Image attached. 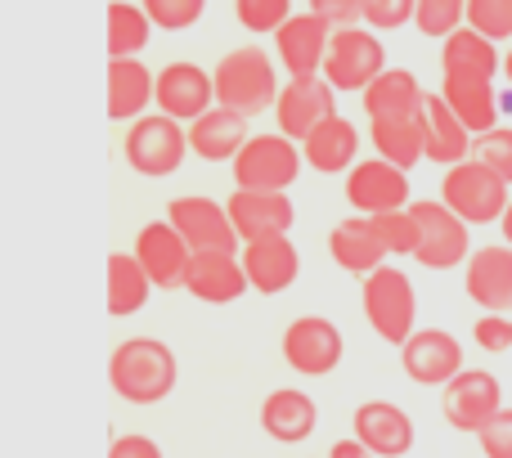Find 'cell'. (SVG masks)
Returning <instances> with one entry per match:
<instances>
[{"label": "cell", "instance_id": "6da1fadb", "mask_svg": "<svg viewBox=\"0 0 512 458\" xmlns=\"http://www.w3.org/2000/svg\"><path fill=\"white\" fill-rule=\"evenodd\" d=\"M180 364L162 337H126L108 360V382L126 405H162L176 391Z\"/></svg>", "mask_w": 512, "mask_h": 458}, {"label": "cell", "instance_id": "7a4b0ae2", "mask_svg": "<svg viewBox=\"0 0 512 458\" xmlns=\"http://www.w3.org/2000/svg\"><path fill=\"white\" fill-rule=\"evenodd\" d=\"M360 301L369 328L387 346H405L418 333V292L409 283V274L400 265H378L373 274L360 279Z\"/></svg>", "mask_w": 512, "mask_h": 458}, {"label": "cell", "instance_id": "3957f363", "mask_svg": "<svg viewBox=\"0 0 512 458\" xmlns=\"http://www.w3.org/2000/svg\"><path fill=\"white\" fill-rule=\"evenodd\" d=\"M279 68L265 50L256 45H239L230 50L221 63H216V104L225 108H239L248 117H261V113H274L279 104Z\"/></svg>", "mask_w": 512, "mask_h": 458}, {"label": "cell", "instance_id": "277c9868", "mask_svg": "<svg viewBox=\"0 0 512 458\" xmlns=\"http://www.w3.org/2000/svg\"><path fill=\"white\" fill-rule=\"evenodd\" d=\"M382 72H387V45H382V36L373 32L369 23L333 27L324 77L333 81L337 95H364Z\"/></svg>", "mask_w": 512, "mask_h": 458}, {"label": "cell", "instance_id": "5b68a950", "mask_svg": "<svg viewBox=\"0 0 512 458\" xmlns=\"http://www.w3.org/2000/svg\"><path fill=\"white\" fill-rule=\"evenodd\" d=\"M126 162H131V171H140V176L149 180H167L180 171V162L189 158V126L176 122V117H167L158 108V113H144L131 122V131H126V144H122Z\"/></svg>", "mask_w": 512, "mask_h": 458}, {"label": "cell", "instance_id": "8992f818", "mask_svg": "<svg viewBox=\"0 0 512 458\" xmlns=\"http://www.w3.org/2000/svg\"><path fill=\"white\" fill-rule=\"evenodd\" d=\"M508 180L499 171H490L481 158H463L454 167H445L441 180V198L463 216L468 225H495L504 221L512 194H508Z\"/></svg>", "mask_w": 512, "mask_h": 458}, {"label": "cell", "instance_id": "52a82bcc", "mask_svg": "<svg viewBox=\"0 0 512 458\" xmlns=\"http://www.w3.org/2000/svg\"><path fill=\"white\" fill-rule=\"evenodd\" d=\"M301 167H306V153L292 135L274 131V135H252L243 144V153L230 162L234 171V189H279L288 194L297 185Z\"/></svg>", "mask_w": 512, "mask_h": 458}, {"label": "cell", "instance_id": "ba28073f", "mask_svg": "<svg viewBox=\"0 0 512 458\" xmlns=\"http://www.w3.org/2000/svg\"><path fill=\"white\" fill-rule=\"evenodd\" d=\"M418 216V252L414 261L423 265V270H459V265H468L472 256V238H468V221H463L459 212H454L445 198H427V203H409Z\"/></svg>", "mask_w": 512, "mask_h": 458}, {"label": "cell", "instance_id": "9c48e42d", "mask_svg": "<svg viewBox=\"0 0 512 458\" xmlns=\"http://www.w3.org/2000/svg\"><path fill=\"white\" fill-rule=\"evenodd\" d=\"M283 360H288L292 373L301 378H328V373L342 364L346 355V337L333 319L324 315H301L283 328Z\"/></svg>", "mask_w": 512, "mask_h": 458}, {"label": "cell", "instance_id": "30bf717a", "mask_svg": "<svg viewBox=\"0 0 512 458\" xmlns=\"http://www.w3.org/2000/svg\"><path fill=\"white\" fill-rule=\"evenodd\" d=\"M167 221L189 238L194 252H243V238H239V225H234L230 207L207 198V194L171 198Z\"/></svg>", "mask_w": 512, "mask_h": 458}, {"label": "cell", "instance_id": "8fae6325", "mask_svg": "<svg viewBox=\"0 0 512 458\" xmlns=\"http://www.w3.org/2000/svg\"><path fill=\"white\" fill-rule=\"evenodd\" d=\"M346 203L360 216H382V212H400V207L414 203V185H409V171L396 167L387 158H369L355 162L346 171Z\"/></svg>", "mask_w": 512, "mask_h": 458}, {"label": "cell", "instance_id": "7c38bea8", "mask_svg": "<svg viewBox=\"0 0 512 458\" xmlns=\"http://www.w3.org/2000/svg\"><path fill=\"white\" fill-rule=\"evenodd\" d=\"M499 409H504V391H499V378L490 369H463L459 378L441 387V414L454 432L477 436Z\"/></svg>", "mask_w": 512, "mask_h": 458}, {"label": "cell", "instance_id": "4fadbf2b", "mask_svg": "<svg viewBox=\"0 0 512 458\" xmlns=\"http://www.w3.org/2000/svg\"><path fill=\"white\" fill-rule=\"evenodd\" d=\"M333 113H337V90L324 72L319 77H288V86L279 90V104H274V126L301 144Z\"/></svg>", "mask_w": 512, "mask_h": 458}, {"label": "cell", "instance_id": "5bb4252c", "mask_svg": "<svg viewBox=\"0 0 512 458\" xmlns=\"http://www.w3.org/2000/svg\"><path fill=\"white\" fill-rule=\"evenodd\" d=\"M131 252L140 256V265L149 270L153 288H162V292L185 288L189 261H194V247H189V238L180 234L171 221H149L140 234H135Z\"/></svg>", "mask_w": 512, "mask_h": 458}, {"label": "cell", "instance_id": "9a60e30c", "mask_svg": "<svg viewBox=\"0 0 512 458\" xmlns=\"http://www.w3.org/2000/svg\"><path fill=\"white\" fill-rule=\"evenodd\" d=\"M400 369L409 382L418 387H445L450 378H459L468 364H463V346L454 333L445 328H418L405 346H400Z\"/></svg>", "mask_w": 512, "mask_h": 458}, {"label": "cell", "instance_id": "2e32d148", "mask_svg": "<svg viewBox=\"0 0 512 458\" xmlns=\"http://www.w3.org/2000/svg\"><path fill=\"white\" fill-rule=\"evenodd\" d=\"M328 41H333V23L315 9H306L274 32V54L288 68V77H319L328 59Z\"/></svg>", "mask_w": 512, "mask_h": 458}, {"label": "cell", "instance_id": "e0dca14e", "mask_svg": "<svg viewBox=\"0 0 512 458\" xmlns=\"http://www.w3.org/2000/svg\"><path fill=\"white\" fill-rule=\"evenodd\" d=\"M158 108L176 122H198L207 108H216V72H207L203 63H167L158 72Z\"/></svg>", "mask_w": 512, "mask_h": 458}, {"label": "cell", "instance_id": "ac0fdd59", "mask_svg": "<svg viewBox=\"0 0 512 458\" xmlns=\"http://www.w3.org/2000/svg\"><path fill=\"white\" fill-rule=\"evenodd\" d=\"M328 256L337 261V270L364 279V274H373L378 265L391 261V247H387V238L378 234V221H373V216L351 212L346 221L333 225V234H328Z\"/></svg>", "mask_w": 512, "mask_h": 458}, {"label": "cell", "instance_id": "d6986e66", "mask_svg": "<svg viewBox=\"0 0 512 458\" xmlns=\"http://www.w3.org/2000/svg\"><path fill=\"white\" fill-rule=\"evenodd\" d=\"M248 288H252V279L243 270L239 252H194L189 279H185V292L194 301H203V306H230Z\"/></svg>", "mask_w": 512, "mask_h": 458}, {"label": "cell", "instance_id": "ffe728a7", "mask_svg": "<svg viewBox=\"0 0 512 458\" xmlns=\"http://www.w3.org/2000/svg\"><path fill=\"white\" fill-rule=\"evenodd\" d=\"M239 256H243V270H248V279H252V292H261V297L288 292L301 274V252L288 234L252 238V243H243Z\"/></svg>", "mask_w": 512, "mask_h": 458}, {"label": "cell", "instance_id": "44dd1931", "mask_svg": "<svg viewBox=\"0 0 512 458\" xmlns=\"http://www.w3.org/2000/svg\"><path fill=\"white\" fill-rule=\"evenodd\" d=\"M441 95L472 135L495 131L504 117V95L495 90V77H481V72H445Z\"/></svg>", "mask_w": 512, "mask_h": 458}, {"label": "cell", "instance_id": "7402d4cb", "mask_svg": "<svg viewBox=\"0 0 512 458\" xmlns=\"http://www.w3.org/2000/svg\"><path fill=\"white\" fill-rule=\"evenodd\" d=\"M351 423H355V436L378 458H405L418 441L414 418H409L396 400H364L351 414Z\"/></svg>", "mask_w": 512, "mask_h": 458}, {"label": "cell", "instance_id": "603a6c76", "mask_svg": "<svg viewBox=\"0 0 512 458\" xmlns=\"http://www.w3.org/2000/svg\"><path fill=\"white\" fill-rule=\"evenodd\" d=\"M225 207H230L243 243H252V238L292 234V225H297V207H292V198L279 194V189H234Z\"/></svg>", "mask_w": 512, "mask_h": 458}, {"label": "cell", "instance_id": "cb8c5ba5", "mask_svg": "<svg viewBox=\"0 0 512 458\" xmlns=\"http://www.w3.org/2000/svg\"><path fill=\"white\" fill-rule=\"evenodd\" d=\"M463 270V288L481 310H512V243L477 247Z\"/></svg>", "mask_w": 512, "mask_h": 458}, {"label": "cell", "instance_id": "d4e9b609", "mask_svg": "<svg viewBox=\"0 0 512 458\" xmlns=\"http://www.w3.org/2000/svg\"><path fill=\"white\" fill-rule=\"evenodd\" d=\"M248 113H239V108H207L198 122H189V149H194V158L203 162H234L243 153V144L252 140L248 135Z\"/></svg>", "mask_w": 512, "mask_h": 458}, {"label": "cell", "instance_id": "484cf974", "mask_svg": "<svg viewBox=\"0 0 512 458\" xmlns=\"http://www.w3.org/2000/svg\"><path fill=\"white\" fill-rule=\"evenodd\" d=\"M315 427H319V405H315V396H310V391L279 387V391H270V396H265L261 432L270 436V441L301 445V441H310V436H315Z\"/></svg>", "mask_w": 512, "mask_h": 458}, {"label": "cell", "instance_id": "4316f807", "mask_svg": "<svg viewBox=\"0 0 512 458\" xmlns=\"http://www.w3.org/2000/svg\"><path fill=\"white\" fill-rule=\"evenodd\" d=\"M301 153H306V167L319 171V176H342V171L355 167V153H360V131H355L351 117L333 113L328 122H319L315 131L301 140Z\"/></svg>", "mask_w": 512, "mask_h": 458}, {"label": "cell", "instance_id": "83f0119b", "mask_svg": "<svg viewBox=\"0 0 512 458\" xmlns=\"http://www.w3.org/2000/svg\"><path fill=\"white\" fill-rule=\"evenodd\" d=\"M149 104H158V72H149L140 59L108 63V117L131 126L149 113Z\"/></svg>", "mask_w": 512, "mask_h": 458}, {"label": "cell", "instance_id": "f1b7e54d", "mask_svg": "<svg viewBox=\"0 0 512 458\" xmlns=\"http://www.w3.org/2000/svg\"><path fill=\"white\" fill-rule=\"evenodd\" d=\"M423 122H427V162H436V167H454V162L472 158V140H477V135L459 122V113L445 104L441 90H436V95L427 90Z\"/></svg>", "mask_w": 512, "mask_h": 458}, {"label": "cell", "instance_id": "f546056e", "mask_svg": "<svg viewBox=\"0 0 512 458\" xmlns=\"http://www.w3.org/2000/svg\"><path fill=\"white\" fill-rule=\"evenodd\" d=\"M369 140L378 149V158L396 162V167H418L427 158V122L423 113L409 117H373L369 122Z\"/></svg>", "mask_w": 512, "mask_h": 458}, {"label": "cell", "instance_id": "4dcf8cb0", "mask_svg": "<svg viewBox=\"0 0 512 458\" xmlns=\"http://www.w3.org/2000/svg\"><path fill=\"white\" fill-rule=\"evenodd\" d=\"M364 113L373 117H409V113H423L427 104V90L423 81L414 77L409 68H387L369 90H364Z\"/></svg>", "mask_w": 512, "mask_h": 458}, {"label": "cell", "instance_id": "1f68e13d", "mask_svg": "<svg viewBox=\"0 0 512 458\" xmlns=\"http://www.w3.org/2000/svg\"><path fill=\"white\" fill-rule=\"evenodd\" d=\"M441 72H481V77H499V72H504L499 41H490V36H481L477 27L463 23L459 32L441 41Z\"/></svg>", "mask_w": 512, "mask_h": 458}, {"label": "cell", "instance_id": "d6a6232c", "mask_svg": "<svg viewBox=\"0 0 512 458\" xmlns=\"http://www.w3.org/2000/svg\"><path fill=\"white\" fill-rule=\"evenodd\" d=\"M153 297V279L140 265L135 252H113L108 256V315L126 319L135 310H144Z\"/></svg>", "mask_w": 512, "mask_h": 458}, {"label": "cell", "instance_id": "836d02e7", "mask_svg": "<svg viewBox=\"0 0 512 458\" xmlns=\"http://www.w3.org/2000/svg\"><path fill=\"white\" fill-rule=\"evenodd\" d=\"M153 18L140 0H113L108 5V54L113 59H135V54L149 50L153 41Z\"/></svg>", "mask_w": 512, "mask_h": 458}, {"label": "cell", "instance_id": "e575fe53", "mask_svg": "<svg viewBox=\"0 0 512 458\" xmlns=\"http://www.w3.org/2000/svg\"><path fill=\"white\" fill-rule=\"evenodd\" d=\"M463 23H468V0H418L414 27L427 41H445V36H454Z\"/></svg>", "mask_w": 512, "mask_h": 458}, {"label": "cell", "instance_id": "d590c367", "mask_svg": "<svg viewBox=\"0 0 512 458\" xmlns=\"http://www.w3.org/2000/svg\"><path fill=\"white\" fill-rule=\"evenodd\" d=\"M234 18L243 32L274 36L292 18V0H234Z\"/></svg>", "mask_w": 512, "mask_h": 458}, {"label": "cell", "instance_id": "8d00e7d4", "mask_svg": "<svg viewBox=\"0 0 512 458\" xmlns=\"http://www.w3.org/2000/svg\"><path fill=\"white\" fill-rule=\"evenodd\" d=\"M468 27L490 41H512V0H468Z\"/></svg>", "mask_w": 512, "mask_h": 458}, {"label": "cell", "instance_id": "74e56055", "mask_svg": "<svg viewBox=\"0 0 512 458\" xmlns=\"http://www.w3.org/2000/svg\"><path fill=\"white\" fill-rule=\"evenodd\" d=\"M378 221V234L387 238V247H391V256H414L418 252V216H414V207H400V212H382V216H373Z\"/></svg>", "mask_w": 512, "mask_h": 458}, {"label": "cell", "instance_id": "f35d334b", "mask_svg": "<svg viewBox=\"0 0 512 458\" xmlns=\"http://www.w3.org/2000/svg\"><path fill=\"white\" fill-rule=\"evenodd\" d=\"M162 32H189L207 14V0H140Z\"/></svg>", "mask_w": 512, "mask_h": 458}, {"label": "cell", "instance_id": "ab89813d", "mask_svg": "<svg viewBox=\"0 0 512 458\" xmlns=\"http://www.w3.org/2000/svg\"><path fill=\"white\" fill-rule=\"evenodd\" d=\"M472 158H481L490 171H499V176L512 185V126L499 122L495 131L477 135V140H472Z\"/></svg>", "mask_w": 512, "mask_h": 458}, {"label": "cell", "instance_id": "60d3db41", "mask_svg": "<svg viewBox=\"0 0 512 458\" xmlns=\"http://www.w3.org/2000/svg\"><path fill=\"white\" fill-rule=\"evenodd\" d=\"M418 0H360V23H369L373 32H396V27L414 23Z\"/></svg>", "mask_w": 512, "mask_h": 458}, {"label": "cell", "instance_id": "b9f144b4", "mask_svg": "<svg viewBox=\"0 0 512 458\" xmlns=\"http://www.w3.org/2000/svg\"><path fill=\"white\" fill-rule=\"evenodd\" d=\"M472 337H477V346L490 355L512 351V315L508 310H486V315L472 324Z\"/></svg>", "mask_w": 512, "mask_h": 458}, {"label": "cell", "instance_id": "7bdbcfd3", "mask_svg": "<svg viewBox=\"0 0 512 458\" xmlns=\"http://www.w3.org/2000/svg\"><path fill=\"white\" fill-rule=\"evenodd\" d=\"M477 441H481V454L486 458H512V409L508 405L481 427Z\"/></svg>", "mask_w": 512, "mask_h": 458}, {"label": "cell", "instance_id": "ee69618b", "mask_svg": "<svg viewBox=\"0 0 512 458\" xmlns=\"http://www.w3.org/2000/svg\"><path fill=\"white\" fill-rule=\"evenodd\" d=\"M108 458H167V454H162V445L153 441V436H144V432H126V436H117V441H113Z\"/></svg>", "mask_w": 512, "mask_h": 458}, {"label": "cell", "instance_id": "f6af8a7d", "mask_svg": "<svg viewBox=\"0 0 512 458\" xmlns=\"http://www.w3.org/2000/svg\"><path fill=\"white\" fill-rule=\"evenodd\" d=\"M315 14H324L333 27H351L360 23V0H310Z\"/></svg>", "mask_w": 512, "mask_h": 458}, {"label": "cell", "instance_id": "bcb514c9", "mask_svg": "<svg viewBox=\"0 0 512 458\" xmlns=\"http://www.w3.org/2000/svg\"><path fill=\"white\" fill-rule=\"evenodd\" d=\"M328 458H378V454H373L360 436H351V441H337L333 450H328Z\"/></svg>", "mask_w": 512, "mask_h": 458}, {"label": "cell", "instance_id": "7dc6e473", "mask_svg": "<svg viewBox=\"0 0 512 458\" xmlns=\"http://www.w3.org/2000/svg\"><path fill=\"white\" fill-rule=\"evenodd\" d=\"M504 243H512V203H508V212H504Z\"/></svg>", "mask_w": 512, "mask_h": 458}, {"label": "cell", "instance_id": "c3c4849f", "mask_svg": "<svg viewBox=\"0 0 512 458\" xmlns=\"http://www.w3.org/2000/svg\"><path fill=\"white\" fill-rule=\"evenodd\" d=\"M504 81L512 86V45H508V54H504Z\"/></svg>", "mask_w": 512, "mask_h": 458}, {"label": "cell", "instance_id": "681fc988", "mask_svg": "<svg viewBox=\"0 0 512 458\" xmlns=\"http://www.w3.org/2000/svg\"><path fill=\"white\" fill-rule=\"evenodd\" d=\"M481 458H486V454H481Z\"/></svg>", "mask_w": 512, "mask_h": 458}]
</instances>
